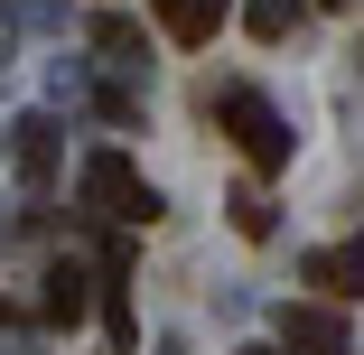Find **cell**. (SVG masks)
I'll list each match as a JSON object with an SVG mask.
<instances>
[{
	"instance_id": "cell-1",
	"label": "cell",
	"mask_w": 364,
	"mask_h": 355,
	"mask_svg": "<svg viewBox=\"0 0 364 355\" xmlns=\"http://www.w3.org/2000/svg\"><path fill=\"white\" fill-rule=\"evenodd\" d=\"M225 131H234V150H243L252 169H289V122H280L252 85H234V94H225Z\"/></svg>"
},
{
	"instance_id": "cell-2",
	"label": "cell",
	"mask_w": 364,
	"mask_h": 355,
	"mask_svg": "<svg viewBox=\"0 0 364 355\" xmlns=\"http://www.w3.org/2000/svg\"><path fill=\"white\" fill-rule=\"evenodd\" d=\"M85 196H94V216H112V225H150V216H159V196L140 187V169H131L122 150L85 159Z\"/></svg>"
},
{
	"instance_id": "cell-3",
	"label": "cell",
	"mask_w": 364,
	"mask_h": 355,
	"mask_svg": "<svg viewBox=\"0 0 364 355\" xmlns=\"http://www.w3.org/2000/svg\"><path fill=\"white\" fill-rule=\"evenodd\" d=\"M327 300H364V243H318L309 262H299Z\"/></svg>"
},
{
	"instance_id": "cell-4",
	"label": "cell",
	"mask_w": 364,
	"mask_h": 355,
	"mask_svg": "<svg viewBox=\"0 0 364 355\" xmlns=\"http://www.w3.org/2000/svg\"><path fill=\"white\" fill-rule=\"evenodd\" d=\"M280 346L289 355H346V318L336 309H280Z\"/></svg>"
},
{
	"instance_id": "cell-5",
	"label": "cell",
	"mask_w": 364,
	"mask_h": 355,
	"mask_svg": "<svg viewBox=\"0 0 364 355\" xmlns=\"http://www.w3.org/2000/svg\"><path fill=\"white\" fill-rule=\"evenodd\" d=\"M159 28H168L178 47H205L215 28H225V0H159Z\"/></svg>"
},
{
	"instance_id": "cell-6",
	"label": "cell",
	"mask_w": 364,
	"mask_h": 355,
	"mask_svg": "<svg viewBox=\"0 0 364 355\" xmlns=\"http://www.w3.org/2000/svg\"><path fill=\"white\" fill-rule=\"evenodd\" d=\"M47 318H56V327H75V318H85V271H75V262H56V271H47Z\"/></svg>"
},
{
	"instance_id": "cell-7",
	"label": "cell",
	"mask_w": 364,
	"mask_h": 355,
	"mask_svg": "<svg viewBox=\"0 0 364 355\" xmlns=\"http://www.w3.org/2000/svg\"><path fill=\"white\" fill-rule=\"evenodd\" d=\"M19 169H28V178L56 169V122H19Z\"/></svg>"
},
{
	"instance_id": "cell-8",
	"label": "cell",
	"mask_w": 364,
	"mask_h": 355,
	"mask_svg": "<svg viewBox=\"0 0 364 355\" xmlns=\"http://www.w3.org/2000/svg\"><path fill=\"white\" fill-rule=\"evenodd\" d=\"M225 206H234V234H252V243L271 234V196H262V187H234Z\"/></svg>"
},
{
	"instance_id": "cell-9",
	"label": "cell",
	"mask_w": 364,
	"mask_h": 355,
	"mask_svg": "<svg viewBox=\"0 0 364 355\" xmlns=\"http://www.w3.org/2000/svg\"><path fill=\"white\" fill-rule=\"evenodd\" d=\"M299 28V0H252V38H289Z\"/></svg>"
},
{
	"instance_id": "cell-10",
	"label": "cell",
	"mask_w": 364,
	"mask_h": 355,
	"mask_svg": "<svg viewBox=\"0 0 364 355\" xmlns=\"http://www.w3.org/2000/svg\"><path fill=\"white\" fill-rule=\"evenodd\" d=\"M94 38H103L112 56H131V47H140V28H131V19H94Z\"/></svg>"
},
{
	"instance_id": "cell-11",
	"label": "cell",
	"mask_w": 364,
	"mask_h": 355,
	"mask_svg": "<svg viewBox=\"0 0 364 355\" xmlns=\"http://www.w3.org/2000/svg\"><path fill=\"white\" fill-rule=\"evenodd\" d=\"M243 355H271V346H243Z\"/></svg>"
}]
</instances>
